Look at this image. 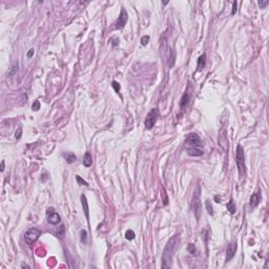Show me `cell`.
I'll return each mask as SVG.
<instances>
[{
  "mask_svg": "<svg viewBox=\"0 0 269 269\" xmlns=\"http://www.w3.org/2000/svg\"><path fill=\"white\" fill-rule=\"evenodd\" d=\"M188 251L190 252V254H197V252H198V250H197V248H196V246L193 245V243H189L188 244Z\"/></svg>",
  "mask_w": 269,
  "mask_h": 269,
  "instance_id": "21",
  "label": "cell"
},
{
  "mask_svg": "<svg viewBox=\"0 0 269 269\" xmlns=\"http://www.w3.org/2000/svg\"><path fill=\"white\" fill-rule=\"evenodd\" d=\"M41 235V231L37 229V228H31L28 229L25 235H24V240H25V243L28 244V246H32L35 242L38 240V238Z\"/></svg>",
  "mask_w": 269,
  "mask_h": 269,
  "instance_id": "5",
  "label": "cell"
},
{
  "mask_svg": "<svg viewBox=\"0 0 269 269\" xmlns=\"http://www.w3.org/2000/svg\"><path fill=\"white\" fill-rule=\"evenodd\" d=\"M159 115H160V113H159L158 108H152L145 118V127L147 129H152L155 126L156 122L158 121Z\"/></svg>",
  "mask_w": 269,
  "mask_h": 269,
  "instance_id": "6",
  "label": "cell"
},
{
  "mask_svg": "<svg viewBox=\"0 0 269 269\" xmlns=\"http://www.w3.org/2000/svg\"><path fill=\"white\" fill-rule=\"evenodd\" d=\"M111 86L114 87L115 92H117V93H119V92H120L121 86H120V84H119L117 81H113V82H111Z\"/></svg>",
  "mask_w": 269,
  "mask_h": 269,
  "instance_id": "24",
  "label": "cell"
},
{
  "mask_svg": "<svg viewBox=\"0 0 269 269\" xmlns=\"http://www.w3.org/2000/svg\"><path fill=\"white\" fill-rule=\"evenodd\" d=\"M76 180L78 181V183H79V184H81V185H84V186H88V183H87L86 181H84V180H83L80 176H76Z\"/></svg>",
  "mask_w": 269,
  "mask_h": 269,
  "instance_id": "25",
  "label": "cell"
},
{
  "mask_svg": "<svg viewBox=\"0 0 269 269\" xmlns=\"http://www.w3.org/2000/svg\"><path fill=\"white\" fill-rule=\"evenodd\" d=\"M21 267H22V268H31V267H30L28 264H22V265H21Z\"/></svg>",
  "mask_w": 269,
  "mask_h": 269,
  "instance_id": "32",
  "label": "cell"
},
{
  "mask_svg": "<svg viewBox=\"0 0 269 269\" xmlns=\"http://www.w3.org/2000/svg\"><path fill=\"white\" fill-rule=\"evenodd\" d=\"M21 136H22V126L19 125L18 129L16 131V133H15V138L17 139V140H19V139L21 138Z\"/></svg>",
  "mask_w": 269,
  "mask_h": 269,
  "instance_id": "22",
  "label": "cell"
},
{
  "mask_svg": "<svg viewBox=\"0 0 269 269\" xmlns=\"http://www.w3.org/2000/svg\"><path fill=\"white\" fill-rule=\"evenodd\" d=\"M134 237H136V235H134V232L131 229H128V230H126V232H125V238L127 239V240H129V241H131V240H134Z\"/></svg>",
  "mask_w": 269,
  "mask_h": 269,
  "instance_id": "19",
  "label": "cell"
},
{
  "mask_svg": "<svg viewBox=\"0 0 269 269\" xmlns=\"http://www.w3.org/2000/svg\"><path fill=\"white\" fill-rule=\"evenodd\" d=\"M81 204H82L83 207V211L85 214V217H86L87 222H90V208H88V203H87V199L86 197L82 194L81 196Z\"/></svg>",
  "mask_w": 269,
  "mask_h": 269,
  "instance_id": "10",
  "label": "cell"
},
{
  "mask_svg": "<svg viewBox=\"0 0 269 269\" xmlns=\"http://www.w3.org/2000/svg\"><path fill=\"white\" fill-rule=\"evenodd\" d=\"M260 201H261V193H259V191H256V193H252V196L250 197V202H249V205L251 207H255L258 206L260 203Z\"/></svg>",
  "mask_w": 269,
  "mask_h": 269,
  "instance_id": "11",
  "label": "cell"
},
{
  "mask_svg": "<svg viewBox=\"0 0 269 269\" xmlns=\"http://www.w3.org/2000/svg\"><path fill=\"white\" fill-rule=\"evenodd\" d=\"M258 3H259V5L261 7V9H265L266 5L269 3V1H268V0H266V1H262V0H261V1H259V2H258Z\"/></svg>",
  "mask_w": 269,
  "mask_h": 269,
  "instance_id": "27",
  "label": "cell"
},
{
  "mask_svg": "<svg viewBox=\"0 0 269 269\" xmlns=\"http://www.w3.org/2000/svg\"><path fill=\"white\" fill-rule=\"evenodd\" d=\"M17 72H18V61H14L7 75H9L10 77H12V76H14L15 74H17Z\"/></svg>",
  "mask_w": 269,
  "mask_h": 269,
  "instance_id": "17",
  "label": "cell"
},
{
  "mask_svg": "<svg viewBox=\"0 0 269 269\" xmlns=\"http://www.w3.org/2000/svg\"><path fill=\"white\" fill-rule=\"evenodd\" d=\"M63 158L65 159V161L69 164H73L77 160V156L74 154V152H64L63 154Z\"/></svg>",
  "mask_w": 269,
  "mask_h": 269,
  "instance_id": "14",
  "label": "cell"
},
{
  "mask_svg": "<svg viewBox=\"0 0 269 269\" xmlns=\"http://www.w3.org/2000/svg\"><path fill=\"white\" fill-rule=\"evenodd\" d=\"M127 19H128L127 12L125 11L124 7H122V9H121V12H120L119 17H118L117 20L115 21V23L113 24V25H114L115 30H122V28L125 26L126 22H127Z\"/></svg>",
  "mask_w": 269,
  "mask_h": 269,
  "instance_id": "7",
  "label": "cell"
},
{
  "mask_svg": "<svg viewBox=\"0 0 269 269\" xmlns=\"http://www.w3.org/2000/svg\"><path fill=\"white\" fill-rule=\"evenodd\" d=\"M214 201H216L217 203H220V201H221V198L219 197V196H214Z\"/></svg>",
  "mask_w": 269,
  "mask_h": 269,
  "instance_id": "30",
  "label": "cell"
},
{
  "mask_svg": "<svg viewBox=\"0 0 269 269\" xmlns=\"http://www.w3.org/2000/svg\"><path fill=\"white\" fill-rule=\"evenodd\" d=\"M226 207H227V210L229 211L231 214H235V211H237V207H235V202H233L232 199H230V201L226 204Z\"/></svg>",
  "mask_w": 269,
  "mask_h": 269,
  "instance_id": "16",
  "label": "cell"
},
{
  "mask_svg": "<svg viewBox=\"0 0 269 269\" xmlns=\"http://www.w3.org/2000/svg\"><path fill=\"white\" fill-rule=\"evenodd\" d=\"M237 5H238V4H237L235 1V2H232V11H231V15H235V13H237V11H238L237 10Z\"/></svg>",
  "mask_w": 269,
  "mask_h": 269,
  "instance_id": "28",
  "label": "cell"
},
{
  "mask_svg": "<svg viewBox=\"0 0 269 269\" xmlns=\"http://www.w3.org/2000/svg\"><path fill=\"white\" fill-rule=\"evenodd\" d=\"M32 109L35 111H37L40 109V102H39L38 100L34 101V103H33V105H32Z\"/></svg>",
  "mask_w": 269,
  "mask_h": 269,
  "instance_id": "23",
  "label": "cell"
},
{
  "mask_svg": "<svg viewBox=\"0 0 269 269\" xmlns=\"http://www.w3.org/2000/svg\"><path fill=\"white\" fill-rule=\"evenodd\" d=\"M80 239H81V242L82 244H86L87 243V231L82 229L80 231Z\"/></svg>",
  "mask_w": 269,
  "mask_h": 269,
  "instance_id": "18",
  "label": "cell"
},
{
  "mask_svg": "<svg viewBox=\"0 0 269 269\" xmlns=\"http://www.w3.org/2000/svg\"><path fill=\"white\" fill-rule=\"evenodd\" d=\"M205 64H206V55L205 54H202V55L199 57L198 59V64H197V71L198 72H202L205 67Z\"/></svg>",
  "mask_w": 269,
  "mask_h": 269,
  "instance_id": "13",
  "label": "cell"
},
{
  "mask_svg": "<svg viewBox=\"0 0 269 269\" xmlns=\"http://www.w3.org/2000/svg\"><path fill=\"white\" fill-rule=\"evenodd\" d=\"M190 207H191V210H193V214H194V217H196V220L199 222V220H200V218H201V214H202V202H201L200 185H198L196 190L193 191Z\"/></svg>",
  "mask_w": 269,
  "mask_h": 269,
  "instance_id": "3",
  "label": "cell"
},
{
  "mask_svg": "<svg viewBox=\"0 0 269 269\" xmlns=\"http://www.w3.org/2000/svg\"><path fill=\"white\" fill-rule=\"evenodd\" d=\"M237 248H238V244L235 241L230 242L227 246V249H226V262H229L231 261V259L235 255V252H237Z\"/></svg>",
  "mask_w": 269,
  "mask_h": 269,
  "instance_id": "8",
  "label": "cell"
},
{
  "mask_svg": "<svg viewBox=\"0 0 269 269\" xmlns=\"http://www.w3.org/2000/svg\"><path fill=\"white\" fill-rule=\"evenodd\" d=\"M185 144H186V152L191 157H200L204 154L203 152V141L201 138L194 133H190L185 138Z\"/></svg>",
  "mask_w": 269,
  "mask_h": 269,
  "instance_id": "1",
  "label": "cell"
},
{
  "mask_svg": "<svg viewBox=\"0 0 269 269\" xmlns=\"http://www.w3.org/2000/svg\"><path fill=\"white\" fill-rule=\"evenodd\" d=\"M190 101V94L188 93V90H186L185 93L183 94L182 98H181V101H180V106L181 108H185V107L188 105Z\"/></svg>",
  "mask_w": 269,
  "mask_h": 269,
  "instance_id": "12",
  "label": "cell"
},
{
  "mask_svg": "<svg viewBox=\"0 0 269 269\" xmlns=\"http://www.w3.org/2000/svg\"><path fill=\"white\" fill-rule=\"evenodd\" d=\"M235 163L238 166V170L240 176H244L246 170L245 165V154H244V148L242 147L241 144L238 145L237 152H235Z\"/></svg>",
  "mask_w": 269,
  "mask_h": 269,
  "instance_id": "4",
  "label": "cell"
},
{
  "mask_svg": "<svg viewBox=\"0 0 269 269\" xmlns=\"http://www.w3.org/2000/svg\"><path fill=\"white\" fill-rule=\"evenodd\" d=\"M205 205H206L207 212L210 214V216H214V210H212V206H211V204H210V201L207 200L206 202H205Z\"/></svg>",
  "mask_w": 269,
  "mask_h": 269,
  "instance_id": "20",
  "label": "cell"
},
{
  "mask_svg": "<svg viewBox=\"0 0 269 269\" xmlns=\"http://www.w3.org/2000/svg\"><path fill=\"white\" fill-rule=\"evenodd\" d=\"M93 164V158L90 156V152H85V155L83 157V165L85 167H90Z\"/></svg>",
  "mask_w": 269,
  "mask_h": 269,
  "instance_id": "15",
  "label": "cell"
},
{
  "mask_svg": "<svg viewBox=\"0 0 269 269\" xmlns=\"http://www.w3.org/2000/svg\"><path fill=\"white\" fill-rule=\"evenodd\" d=\"M47 222L52 225H57L61 222V218H60L59 214H57V212H55V211H52L51 214H48Z\"/></svg>",
  "mask_w": 269,
  "mask_h": 269,
  "instance_id": "9",
  "label": "cell"
},
{
  "mask_svg": "<svg viewBox=\"0 0 269 269\" xmlns=\"http://www.w3.org/2000/svg\"><path fill=\"white\" fill-rule=\"evenodd\" d=\"M149 41V36H143L141 38V44L142 45H146Z\"/></svg>",
  "mask_w": 269,
  "mask_h": 269,
  "instance_id": "26",
  "label": "cell"
},
{
  "mask_svg": "<svg viewBox=\"0 0 269 269\" xmlns=\"http://www.w3.org/2000/svg\"><path fill=\"white\" fill-rule=\"evenodd\" d=\"M168 2H169V1H164V2H163V4H164V5H166V4L168 3Z\"/></svg>",
  "mask_w": 269,
  "mask_h": 269,
  "instance_id": "33",
  "label": "cell"
},
{
  "mask_svg": "<svg viewBox=\"0 0 269 269\" xmlns=\"http://www.w3.org/2000/svg\"><path fill=\"white\" fill-rule=\"evenodd\" d=\"M0 170H1V171L4 170V161H1V168H0Z\"/></svg>",
  "mask_w": 269,
  "mask_h": 269,
  "instance_id": "31",
  "label": "cell"
},
{
  "mask_svg": "<svg viewBox=\"0 0 269 269\" xmlns=\"http://www.w3.org/2000/svg\"><path fill=\"white\" fill-rule=\"evenodd\" d=\"M34 54H35V49L34 48H31L28 52V54H26V57H28V58H32V57L34 56Z\"/></svg>",
  "mask_w": 269,
  "mask_h": 269,
  "instance_id": "29",
  "label": "cell"
},
{
  "mask_svg": "<svg viewBox=\"0 0 269 269\" xmlns=\"http://www.w3.org/2000/svg\"><path fill=\"white\" fill-rule=\"evenodd\" d=\"M180 244V237L178 235H173L169 239V241L167 242L165 248L163 250V255H162V268H170L171 266V261H173V256L176 252L177 248L179 247Z\"/></svg>",
  "mask_w": 269,
  "mask_h": 269,
  "instance_id": "2",
  "label": "cell"
}]
</instances>
